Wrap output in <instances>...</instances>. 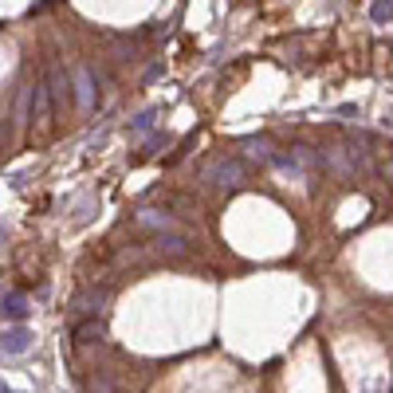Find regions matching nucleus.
<instances>
[{
  "label": "nucleus",
  "mask_w": 393,
  "mask_h": 393,
  "mask_svg": "<svg viewBox=\"0 0 393 393\" xmlns=\"http://www.w3.org/2000/svg\"><path fill=\"white\" fill-rule=\"evenodd\" d=\"M201 181H205V185H213V189L232 193V189H240L244 181H248V170H244V162H240V157L221 154V157H213V162L201 170Z\"/></svg>",
  "instance_id": "obj_1"
},
{
  "label": "nucleus",
  "mask_w": 393,
  "mask_h": 393,
  "mask_svg": "<svg viewBox=\"0 0 393 393\" xmlns=\"http://www.w3.org/2000/svg\"><path fill=\"white\" fill-rule=\"evenodd\" d=\"M52 114H55V103L48 94V83H32V126L48 130L52 126Z\"/></svg>",
  "instance_id": "obj_2"
},
{
  "label": "nucleus",
  "mask_w": 393,
  "mask_h": 393,
  "mask_svg": "<svg viewBox=\"0 0 393 393\" xmlns=\"http://www.w3.org/2000/svg\"><path fill=\"white\" fill-rule=\"evenodd\" d=\"M134 224L145 232H165V228H173V213H165V209H138Z\"/></svg>",
  "instance_id": "obj_3"
},
{
  "label": "nucleus",
  "mask_w": 393,
  "mask_h": 393,
  "mask_svg": "<svg viewBox=\"0 0 393 393\" xmlns=\"http://www.w3.org/2000/svg\"><path fill=\"white\" fill-rule=\"evenodd\" d=\"M28 295L24 291H4V299H0V315L9 319V323H24L28 319Z\"/></svg>",
  "instance_id": "obj_4"
},
{
  "label": "nucleus",
  "mask_w": 393,
  "mask_h": 393,
  "mask_svg": "<svg viewBox=\"0 0 393 393\" xmlns=\"http://www.w3.org/2000/svg\"><path fill=\"white\" fill-rule=\"evenodd\" d=\"M43 83H48V94H52L55 111H60V106L67 103V91H71V75H67V71L60 67V63H55V67L48 71V79H43Z\"/></svg>",
  "instance_id": "obj_5"
},
{
  "label": "nucleus",
  "mask_w": 393,
  "mask_h": 393,
  "mask_svg": "<svg viewBox=\"0 0 393 393\" xmlns=\"http://www.w3.org/2000/svg\"><path fill=\"white\" fill-rule=\"evenodd\" d=\"M0 350L4 354H28L32 350V331L28 326H12V331L0 334Z\"/></svg>",
  "instance_id": "obj_6"
},
{
  "label": "nucleus",
  "mask_w": 393,
  "mask_h": 393,
  "mask_svg": "<svg viewBox=\"0 0 393 393\" xmlns=\"http://www.w3.org/2000/svg\"><path fill=\"white\" fill-rule=\"evenodd\" d=\"M75 103L91 111L94 106V75L91 67H75Z\"/></svg>",
  "instance_id": "obj_7"
},
{
  "label": "nucleus",
  "mask_w": 393,
  "mask_h": 393,
  "mask_svg": "<svg viewBox=\"0 0 393 393\" xmlns=\"http://www.w3.org/2000/svg\"><path fill=\"white\" fill-rule=\"evenodd\" d=\"M103 334H106V323H103V315H94V319H83V323H75L71 338H75V342H94V338H103Z\"/></svg>",
  "instance_id": "obj_8"
},
{
  "label": "nucleus",
  "mask_w": 393,
  "mask_h": 393,
  "mask_svg": "<svg viewBox=\"0 0 393 393\" xmlns=\"http://www.w3.org/2000/svg\"><path fill=\"white\" fill-rule=\"evenodd\" d=\"M106 303V291H87V295H79L75 299V315H99V307Z\"/></svg>",
  "instance_id": "obj_9"
},
{
  "label": "nucleus",
  "mask_w": 393,
  "mask_h": 393,
  "mask_svg": "<svg viewBox=\"0 0 393 393\" xmlns=\"http://www.w3.org/2000/svg\"><path fill=\"white\" fill-rule=\"evenodd\" d=\"M157 252H162V256H185L189 252V240L185 236H157Z\"/></svg>",
  "instance_id": "obj_10"
},
{
  "label": "nucleus",
  "mask_w": 393,
  "mask_h": 393,
  "mask_svg": "<svg viewBox=\"0 0 393 393\" xmlns=\"http://www.w3.org/2000/svg\"><path fill=\"white\" fill-rule=\"evenodd\" d=\"M248 157H260V162H272V145H267V138H252L248 142Z\"/></svg>",
  "instance_id": "obj_11"
},
{
  "label": "nucleus",
  "mask_w": 393,
  "mask_h": 393,
  "mask_svg": "<svg viewBox=\"0 0 393 393\" xmlns=\"http://www.w3.org/2000/svg\"><path fill=\"white\" fill-rule=\"evenodd\" d=\"M346 154H350V150H346ZM346 154H342V145H334L331 154H326V162L334 165V170H342V173H350L354 170V162H346Z\"/></svg>",
  "instance_id": "obj_12"
},
{
  "label": "nucleus",
  "mask_w": 393,
  "mask_h": 393,
  "mask_svg": "<svg viewBox=\"0 0 393 393\" xmlns=\"http://www.w3.org/2000/svg\"><path fill=\"white\" fill-rule=\"evenodd\" d=\"M370 16H374L377 24H385V20H393V0H374V9H370Z\"/></svg>",
  "instance_id": "obj_13"
},
{
  "label": "nucleus",
  "mask_w": 393,
  "mask_h": 393,
  "mask_svg": "<svg viewBox=\"0 0 393 393\" xmlns=\"http://www.w3.org/2000/svg\"><path fill=\"white\" fill-rule=\"evenodd\" d=\"M154 118H157V111H142L134 122H130V130H138V134H142V130H150V126H154Z\"/></svg>",
  "instance_id": "obj_14"
},
{
  "label": "nucleus",
  "mask_w": 393,
  "mask_h": 393,
  "mask_svg": "<svg viewBox=\"0 0 393 393\" xmlns=\"http://www.w3.org/2000/svg\"><path fill=\"white\" fill-rule=\"evenodd\" d=\"M118 60H130V40H118Z\"/></svg>",
  "instance_id": "obj_15"
},
{
  "label": "nucleus",
  "mask_w": 393,
  "mask_h": 393,
  "mask_svg": "<svg viewBox=\"0 0 393 393\" xmlns=\"http://www.w3.org/2000/svg\"><path fill=\"white\" fill-rule=\"evenodd\" d=\"M385 177H389V181H393V162H389V165H385Z\"/></svg>",
  "instance_id": "obj_16"
},
{
  "label": "nucleus",
  "mask_w": 393,
  "mask_h": 393,
  "mask_svg": "<svg viewBox=\"0 0 393 393\" xmlns=\"http://www.w3.org/2000/svg\"><path fill=\"white\" fill-rule=\"evenodd\" d=\"M4 232H9V228H4V221H0V240H4Z\"/></svg>",
  "instance_id": "obj_17"
},
{
  "label": "nucleus",
  "mask_w": 393,
  "mask_h": 393,
  "mask_svg": "<svg viewBox=\"0 0 393 393\" xmlns=\"http://www.w3.org/2000/svg\"><path fill=\"white\" fill-rule=\"evenodd\" d=\"M0 393H16V389H9V385H0Z\"/></svg>",
  "instance_id": "obj_18"
}]
</instances>
